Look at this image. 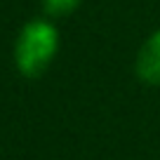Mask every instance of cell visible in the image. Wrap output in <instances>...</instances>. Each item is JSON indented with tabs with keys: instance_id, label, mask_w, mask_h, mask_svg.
Instances as JSON below:
<instances>
[{
	"instance_id": "obj_1",
	"label": "cell",
	"mask_w": 160,
	"mask_h": 160,
	"mask_svg": "<svg viewBox=\"0 0 160 160\" xmlns=\"http://www.w3.org/2000/svg\"><path fill=\"white\" fill-rule=\"evenodd\" d=\"M59 52V31L52 19H31L14 40V66L26 78H40Z\"/></svg>"
},
{
	"instance_id": "obj_2",
	"label": "cell",
	"mask_w": 160,
	"mask_h": 160,
	"mask_svg": "<svg viewBox=\"0 0 160 160\" xmlns=\"http://www.w3.org/2000/svg\"><path fill=\"white\" fill-rule=\"evenodd\" d=\"M137 78L146 85H160V28L141 42L134 61Z\"/></svg>"
},
{
	"instance_id": "obj_3",
	"label": "cell",
	"mask_w": 160,
	"mask_h": 160,
	"mask_svg": "<svg viewBox=\"0 0 160 160\" xmlns=\"http://www.w3.org/2000/svg\"><path fill=\"white\" fill-rule=\"evenodd\" d=\"M82 0H42V12L47 19H61L73 14Z\"/></svg>"
}]
</instances>
